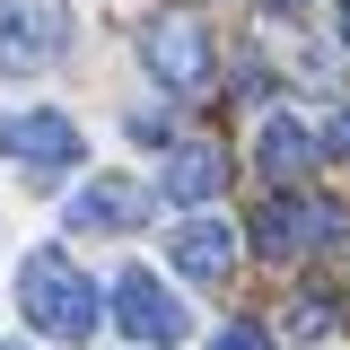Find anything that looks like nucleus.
<instances>
[{
  "mask_svg": "<svg viewBox=\"0 0 350 350\" xmlns=\"http://www.w3.org/2000/svg\"><path fill=\"white\" fill-rule=\"evenodd\" d=\"M219 184H228V158H219L211 140H184V149H167V175H158V193H167V202H211Z\"/></svg>",
  "mask_w": 350,
  "mask_h": 350,
  "instance_id": "10",
  "label": "nucleus"
},
{
  "mask_svg": "<svg viewBox=\"0 0 350 350\" xmlns=\"http://www.w3.org/2000/svg\"><path fill=\"white\" fill-rule=\"evenodd\" d=\"M324 149H333V158H350V114H333V131H324Z\"/></svg>",
  "mask_w": 350,
  "mask_h": 350,
  "instance_id": "13",
  "label": "nucleus"
},
{
  "mask_svg": "<svg viewBox=\"0 0 350 350\" xmlns=\"http://www.w3.org/2000/svg\"><path fill=\"white\" fill-rule=\"evenodd\" d=\"M211 350H280V342H271L262 324H219V333H211Z\"/></svg>",
  "mask_w": 350,
  "mask_h": 350,
  "instance_id": "12",
  "label": "nucleus"
},
{
  "mask_svg": "<svg viewBox=\"0 0 350 350\" xmlns=\"http://www.w3.org/2000/svg\"><path fill=\"white\" fill-rule=\"evenodd\" d=\"M254 158H262V175H271V184H289V175H306L315 158H324V131H306L298 114H271V123H262V140H254Z\"/></svg>",
  "mask_w": 350,
  "mask_h": 350,
  "instance_id": "9",
  "label": "nucleus"
},
{
  "mask_svg": "<svg viewBox=\"0 0 350 350\" xmlns=\"http://www.w3.org/2000/svg\"><path fill=\"white\" fill-rule=\"evenodd\" d=\"M114 324H123L140 350H167V342L193 333L184 306H175V289H167V280H149V271H123V280H114Z\"/></svg>",
  "mask_w": 350,
  "mask_h": 350,
  "instance_id": "4",
  "label": "nucleus"
},
{
  "mask_svg": "<svg viewBox=\"0 0 350 350\" xmlns=\"http://www.w3.org/2000/svg\"><path fill=\"white\" fill-rule=\"evenodd\" d=\"M140 62L167 88H202V70H211V27H202L193 9H158L149 36H140Z\"/></svg>",
  "mask_w": 350,
  "mask_h": 350,
  "instance_id": "3",
  "label": "nucleus"
},
{
  "mask_svg": "<svg viewBox=\"0 0 350 350\" xmlns=\"http://www.w3.org/2000/svg\"><path fill=\"white\" fill-rule=\"evenodd\" d=\"M333 228H342V211H324V202L306 211L298 193H271V202L254 211V245H262V262H298L306 245H324Z\"/></svg>",
  "mask_w": 350,
  "mask_h": 350,
  "instance_id": "5",
  "label": "nucleus"
},
{
  "mask_svg": "<svg viewBox=\"0 0 350 350\" xmlns=\"http://www.w3.org/2000/svg\"><path fill=\"white\" fill-rule=\"evenodd\" d=\"M70 53V0H9L0 9V70L36 79Z\"/></svg>",
  "mask_w": 350,
  "mask_h": 350,
  "instance_id": "2",
  "label": "nucleus"
},
{
  "mask_svg": "<svg viewBox=\"0 0 350 350\" xmlns=\"http://www.w3.org/2000/svg\"><path fill=\"white\" fill-rule=\"evenodd\" d=\"M18 306H27V324L36 333H53V342H88L96 333V280H88L70 254H27V271H18Z\"/></svg>",
  "mask_w": 350,
  "mask_h": 350,
  "instance_id": "1",
  "label": "nucleus"
},
{
  "mask_svg": "<svg viewBox=\"0 0 350 350\" xmlns=\"http://www.w3.org/2000/svg\"><path fill=\"white\" fill-rule=\"evenodd\" d=\"M140 219H149V193L123 184V175H96L70 202V228H88V237H114V228H140Z\"/></svg>",
  "mask_w": 350,
  "mask_h": 350,
  "instance_id": "8",
  "label": "nucleus"
},
{
  "mask_svg": "<svg viewBox=\"0 0 350 350\" xmlns=\"http://www.w3.org/2000/svg\"><path fill=\"white\" fill-rule=\"evenodd\" d=\"M342 44H350V0H342Z\"/></svg>",
  "mask_w": 350,
  "mask_h": 350,
  "instance_id": "14",
  "label": "nucleus"
},
{
  "mask_svg": "<svg viewBox=\"0 0 350 350\" xmlns=\"http://www.w3.org/2000/svg\"><path fill=\"white\" fill-rule=\"evenodd\" d=\"M167 262L184 271V280H228V271H237V228H228V219H184L175 245H167Z\"/></svg>",
  "mask_w": 350,
  "mask_h": 350,
  "instance_id": "7",
  "label": "nucleus"
},
{
  "mask_svg": "<svg viewBox=\"0 0 350 350\" xmlns=\"http://www.w3.org/2000/svg\"><path fill=\"white\" fill-rule=\"evenodd\" d=\"M0 158H18V167H70V158H79V123L53 114V105L0 114Z\"/></svg>",
  "mask_w": 350,
  "mask_h": 350,
  "instance_id": "6",
  "label": "nucleus"
},
{
  "mask_svg": "<svg viewBox=\"0 0 350 350\" xmlns=\"http://www.w3.org/2000/svg\"><path fill=\"white\" fill-rule=\"evenodd\" d=\"M289 9H298V0H289Z\"/></svg>",
  "mask_w": 350,
  "mask_h": 350,
  "instance_id": "15",
  "label": "nucleus"
},
{
  "mask_svg": "<svg viewBox=\"0 0 350 350\" xmlns=\"http://www.w3.org/2000/svg\"><path fill=\"white\" fill-rule=\"evenodd\" d=\"M289 333H298V342H324V333H333V298H298L289 306Z\"/></svg>",
  "mask_w": 350,
  "mask_h": 350,
  "instance_id": "11",
  "label": "nucleus"
}]
</instances>
